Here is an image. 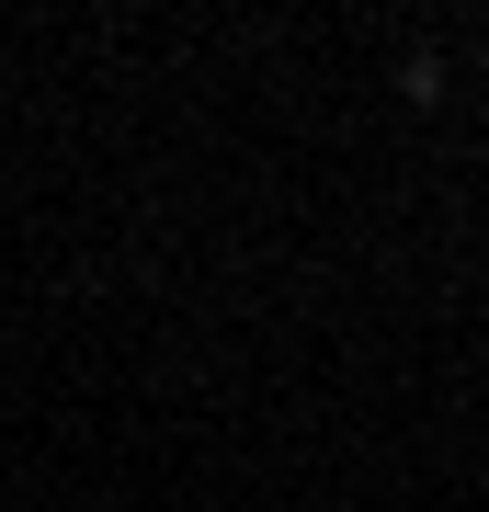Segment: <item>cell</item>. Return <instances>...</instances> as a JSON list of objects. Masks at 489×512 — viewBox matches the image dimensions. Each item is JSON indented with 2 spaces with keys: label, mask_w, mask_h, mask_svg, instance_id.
Returning a JSON list of instances; mask_svg holds the SVG:
<instances>
[{
  "label": "cell",
  "mask_w": 489,
  "mask_h": 512,
  "mask_svg": "<svg viewBox=\"0 0 489 512\" xmlns=\"http://www.w3.org/2000/svg\"><path fill=\"white\" fill-rule=\"evenodd\" d=\"M399 103H444V57H433V46L399 57Z\"/></svg>",
  "instance_id": "obj_1"
}]
</instances>
